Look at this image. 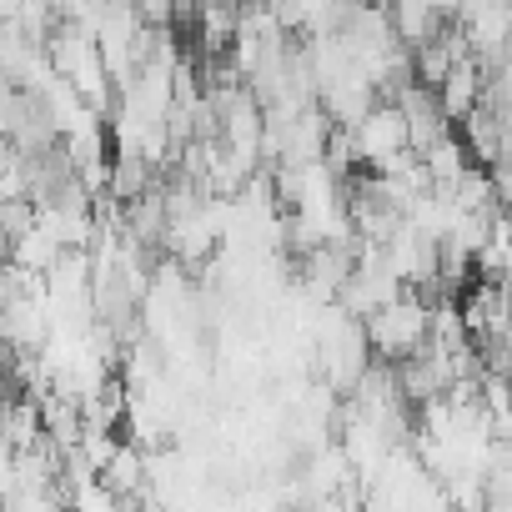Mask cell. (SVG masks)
<instances>
[{
    "label": "cell",
    "mask_w": 512,
    "mask_h": 512,
    "mask_svg": "<svg viewBox=\"0 0 512 512\" xmlns=\"http://www.w3.org/2000/svg\"><path fill=\"white\" fill-rule=\"evenodd\" d=\"M367 342L382 362H407V357L427 352L432 347V302L407 287L397 302H387L382 312L367 317Z\"/></svg>",
    "instance_id": "cell-1"
},
{
    "label": "cell",
    "mask_w": 512,
    "mask_h": 512,
    "mask_svg": "<svg viewBox=\"0 0 512 512\" xmlns=\"http://www.w3.org/2000/svg\"><path fill=\"white\" fill-rule=\"evenodd\" d=\"M352 141H357V156H362V166L372 171V166H382L387 156H402V151H412V126H407V116H402V106H392V101H382L357 131H352Z\"/></svg>",
    "instance_id": "cell-2"
},
{
    "label": "cell",
    "mask_w": 512,
    "mask_h": 512,
    "mask_svg": "<svg viewBox=\"0 0 512 512\" xmlns=\"http://www.w3.org/2000/svg\"><path fill=\"white\" fill-rule=\"evenodd\" d=\"M462 126V146H467V156H472V166H497L507 151H512V126L492 111V106H477L467 121H457Z\"/></svg>",
    "instance_id": "cell-3"
},
{
    "label": "cell",
    "mask_w": 512,
    "mask_h": 512,
    "mask_svg": "<svg viewBox=\"0 0 512 512\" xmlns=\"http://www.w3.org/2000/svg\"><path fill=\"white\" fill-rule=\"evenodd\" d=\"M437 101L447 111V121H467L482 101H487V66L472 56V61H457L452 76L437 86Z\"/></svg>",
    "instance_id": "cell-4"
},
{
    "label": "cell",
    "mask_w": 512,
    "mask_h": 512,
    "mask_svg": "<svg viewBox=\"0 0 512 512\" xmlns=\"http://www.w3.org/2000/svg\"><path fill=\"white\" fill-rule=\"evenodd\" d=\"M392 26H397V36L417 51V46H427V41H437L452 21L432 6V0H392Z\"/></svg>",
    "instance_id": "cell-5"
},
{
    "label": "cell",
    "mask_w": 512,
    "mask_h": 512,
    "mask_svg": "<svg viewBox=\"0 0 512 512\" xmlns=\"http://www.w3.org/2000/svg\"><path fill=\"white\" fill-rule=\"evenodd\" d=\"M11 251V262H21L26 272H41V277H51L56 267H61V256H66V246L36 221V231H26L16 246H6Z\"/></svg>",
    "instance_id": "cell-6"
},
{
    "label": "cell",
    "mask_w": 512,
    "mask_h": 512,
    "mask_svg": "<svg viewBox=\"0 0 512 512\" xmlns=\"http://www.w3.org/2000/svg\"><path fill=\"white\" fill-rule=\"evenodd\" d=\"M422 166H427L432 191H452V186L462 181V171L472 166V156H467V146H462L457 136H442L432 151H422Z\"/></svg>",
    "instance_id": "cell-7"
},
{
    "label": "cell",
    "mask_w": 512,
    "mask_h": 512,
    "mask_svg": "<svg viewBox=\"0 0 512 512\" xmlns=\"http://www.w3.org/2000/svg\"><path fill=\"white\" fill-rule=\"evenodd\" d=\"M452 66H457V56H452V46H447L442 36L412 51V71H417V81H422L427 91H437V86L452 76Z\"/></svg>",
    "instance_id": "cell-8"
},
{
    "label": "cell",
    "mask_w": 512,
    "mask_h": 512,
    "mask_svg": "<svg viewBox=\"0 0 512 512\" xmlns=\"http://www.w3.org/2000/svg\"><path fill=\"white\" fill-rule=\"evenodd\" d=\"M41 221V206L31 196H16V201H0V231H6V246H16L26 231H36Z\"/></svg>",
    "instance_id": "cell-9"
},
{
    "label": "cell",
    "mask_w": 512,
    "mask_h": 512,
    "mask_svg": "<svg viewBox=\"0 0 512 512\" xmlns=\"http://www.w3.org/2000/svg\"><path fill=\"white\" fill-rule=\"evenodd\" d=\"M136 11L146 26H171L176 21V0H136Z\"/></svg>",
    "instance_id": "cell-10"
}]
</instances>
